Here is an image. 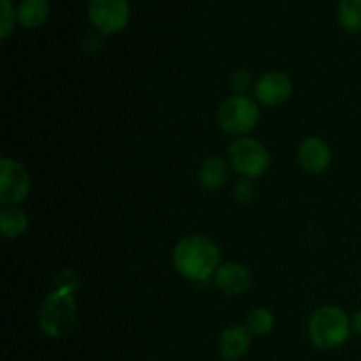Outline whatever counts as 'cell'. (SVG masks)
<instances>
[{"instance_id":"obj_7","label":"cell","mask_w":361,"mask_h":361,"mask_svg":"<svg viewBox=\"0 0 361 361\" xmlns=\"http://www.w3.org/2000/svg\"><path fill=\"white\" fill-rule=\"evenodd\" d=\"M30 190V176L18 161L0 159V201L4 207H14L27 197Z\"/></svg>"},{"instance_id":"obj_2","label":"cell","mask_w":361,"mask_h":361,"mask_svg":"<svg viewBox=\"0 0 361 361\" xmlns=\"http://www.w3.org/2000/svg\"><path fill=\"white\" fill-rule=\"evenodd\" d=\"M353 323L344 309L337 305L319 307L309 321V337L317 349L331 351L349 341Z\"/></svg>"},{"instance_id":"obj_19","label":"cell","mask_w":361,"mask_h":361,"mask_svg":"<svg viewBox=\"0 0 361 361\" xmlns=\"http://www.w3.org/2000/svg\"><path fill=\"white\" fill-rule=\"evenodd\" d=\"M250 83H252V76H250L249 71L245 69L236 71L231 76V88L238 95H245V90L250 87Z\"/></svg>"},{"instance_id":"obj_18","label":"cell","mask_w":361,"mask_h":361,"mask_svg":"<svg viewBox=\"0 0 361 361\" xmlns=\"http://www.w3.org/2000/svg\"><path fill=\"white\" fill-rule=\"evenodd\" d=\"M256 194L257 187L250 178L240 180L235 185V200L240 201V203H250V201L256 200Z\"/></svg>"},{"instance_id":"obj_12","label":"cell","mask_w":361,"mask_h":361,"mask_svg":"<svg viewBox=\"0 0 361 361\" xmlns=\"http://www.w3.org/2000/svg\"><path fill=\"white\" fill-rule=\"evenodd\" d=\"M16 13L21 27L35 28L48 20L49 4L48 0H20Z\"/></svg>"},{"instance_id":"obj_4","label":"cell","mask_w":361,"mask_h":361,"mask_svg":"<svg viewBox=\"0 0 361 361\" xmlns=\"http://www.w3.org/2000/svg\"><path fill=\"white\" fill-rule=\"evenodd\" d=\"M219 126L224 133L243 136L249 134L259 122V109L257 104L247 95H233L226 99L217 113Z\"/></svg>"},{"instance_id":"obj_20","label":"cell","mask_w":361,"mask_h":361,"mask_svg":"<svg viewBox=\"0 0 361 361\" xmlns=\"http://www.w3.org/2000/svg\"><path fill=\"white\" fill-rule=\"evenodd\" d=\"M353 331H355L358 337H361V309L356 310L355 316H353Z\"/></svg>"},{"instance_id":"obj_5","label":"cell","mask_w":361,"mask_h":361,"mask_svg":"<svg viewBox=\"0 0 361 361\" xmlns=\"http://www.w3.org/2000/svg\"><path fill=\"white\" fill-rule=\"evenodd\" d=\"M229 162L233 169L240 173L245 178H257L263 175L270 164V155L264 148L263 143H259L254 137H238L229 145Z\"/></svg>"},{"instance_id":"obj_3","label":"cell","mask_w":361,"mask_h":361,"mask_svg":"<svg viewBox=\"0 0 361 361\" xmlns=\"http://www.w3.org/2000/svg\"><path fill=\"white\" fill-rule=\"evenodd\" d=\"M76 321L78 310L73 293L66 289H56L42 300L39 323H41V330L49 338H62L69 335L76 326Z\"/></svg>"},{"instance_id":"obj_9","label":"cell","mask_w":361,"mask_h":361,"mask_svg":"<svg viewBox=\"0 0 361 361\" xmlns=\"http://www.w3.org/2000/svg\"><path fill=\"white\" fill-rule=\"evenodd\" d=\"M300 166L307 173H324L331 164V150L321 137H307L302 141L296 154Z\"/></svg>"},{"instance_id":"obj_6","label":"cell","mask_w":361,"mask_h":361,"mask_svg":"<svg viewBox=\"0 0 361 361\" xmlns=\"http://www.w3.org/2000/svg\"><path fill=\"white\" fill-rule=\"evenodd\" d=\"M88 18H90L92 25L102 34H116L129 23V0H90Z\"/></svg>"},{"instance_id":"obj_11","label":"cell","mask_w":361,"mask_h":361,"mask_svg":"<svg viewBox=\"0 0 361 361\" xmlns=\"http://www.w3.org/2000/svg\"><path fill=\"white\" fill-rule=\"evenodd\" d=\"M219 349H221V355L224 360L228 361L242 360L250 349L249 330L240 326V324L224 330L221 335V341H219Z\"/></svg>"},{"instance_id":"obj_13","label":"cell","mask_w":361,"mask_h":361,"mask_svg":"<svg viewBox=\"0 0 361 361\" xmlns=\"http://www.w3.org/2000/svg\"><path fill=\"white\" fill-rule=\"evenodd\" d=\"M229 176V166L224 159L221 157H208L204 159L200 168L201 185L207 189H221Z\"/></svg>"},{"instance_id":"obj_16","label":"cell","mask_w":361,"mask_h":361,"mask_svg":"<svg viewBox=\"0 0 361 361\" xmlns=\"http://www.w3.org/2000/svg\"><path fill=\"white\" fill-rule=\"evenodd\" d=\"M274 314L268 309H254L252 312L247 316L245 328L249 330L250 335H256V337H263V335H268L271 330H274Z\"/></svg>"},{"instance_id":"obj_1","label":"cell","mask_w":361,"mask_h":361,"mask_svg":"<svg viewBox=\"0 0 361 361\" xmlns=\"http://www.w3.org/2000/svg\"><path fill=\"white\" fill-rule=\"evenodd\" d=\"M173 261L182 277L204 282L221 267V250L203 235H190L180 240L173 252Z\"/></svg>"},{"instance_id":"obj_14","label":"cell","mask_w":361,"mask_h":361,"mask_svg":"<svg viewBox=\"0 0 361 361\" xmlns=\"http://www.w3.org/2000/svg\"><path fill=\"white\" fill-rule=\"evenodd\" d=\"M0 228L6 238H18L28 228V217L16 207H4L0 212Z\"/></svg>"},{"instance_id":"obj_8","label":"cell","mask_w":361,"mask_h":361,"mask_svg":"<svg viewBox=\"0 0 361 361\" xmlns=\"http://www.w3.org/2000/svg\"><path fill=\"white\" fill-rule=\"evenodd\" d=\"M293 83L288 74L279 73H267L256 81L254 85V94L256 99L264 106H279L291 97Z\"/></svg>"},{"instance_id":"obj_17","label":"cell","mask_w":361,"mask_h":361,"mask_svg":"<svg viewBox=\"0 0 361 361\" xmlns=\"http://www.w3.org/2000/svg\"><path fill=\"white\" fill-rule=\"evenodd\" d=\"M0 6H2V21H0V37L7 39L11 35V32L14 30V23L18 20V13L14 11V6L11 0H0Z\"/></svg>"},{"instance_id":"obj_15","label":"cell","mask_w":361,"mask_h":361,"mask_svg":"<svg viewBox=\"0 0 361 361\" xmlns=\"http://www.w3.org/2000/svg\"><path fill=\"white\" fill-rule=\"evenodd\" d=\"M337 18L345 32H361V0H341L337 7Z\"/></svg>"},{"instance_id":"obj_10","label":"cell","mask_w":361,"mask_h":361,"mask_svg":"<svg viewBox=\"0 0 361 361\" xmlns=\"http://www.w3.org/2000/svg\"><path fill=\"white\" fill-rule=\"evenodd\" d=\"M215 282L222 293L229 296H238L250 288V274L243 264L224 263L215 271Z\"/></svg>"}]
</instances>
